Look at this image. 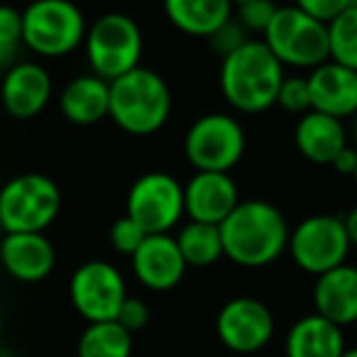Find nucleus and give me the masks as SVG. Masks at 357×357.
Here are the masks:
<instances>
[{
    "label": "nucleus",
    "instance_id": "f257e3e1",
    "mask_svg": "<svg viewBox=\"0 0 357 357\" xmlns=\"http://www.w3.org/2000/svg\"><path fill=\"white\" fill-rule=\"evenodd\" d=\"M218 228L223 257L245 269H262L277 262L287 252L291 230L282 211L262 199L240 201Z\"/></svg>",
    "mask_w": 357,
    "mask_h": 357
},
{
    "label": "nucleus",
    "instance_id": "f03ea898",
    "mask_svg": "<svg viewBox=\"0 0 357 357\" xmlns=\"http://www.w3.org/2000/svg\"><path fill=\"white\" fill-rule=\"evenodd\" d=\"M284 66L262 40H248L240 50L220 59V91L233 110L262 115L277 105Z\"/></svg>",
    "mask_w": 357,
    "mask_h": 357
},
{
    "label": "nucleus",
    "instance_id": "7ed1b4c3",
    "mask_svg": "<svg viewBox=\"0 0 357 357\" xmlns=\"http://www.w3.org/2000/svg\"><path fill=\"white\" fill-rule=\"evenodd\" d=\"M174 98L159 71L137 66L110 81L108 118L132 137H152L172 118Z\"/></svg>",
    "mask_w": 357,
    "mask_h": 357
},
{
    "label": "nucleus",
    "instance_id": "20e7f679",
    "mask_svg": "<svg viewBox=\"0 0 357 357\" xmlns=\"http://www.w3.org/2000/svg\"><path fill=\"white\" fill-rule=\"evenodd\" d=\"M22 13V45L37 56L61 59L84 47L89 22L74 0H32Z\"/></svg>",
    "mask_w": 357,
    "mask_h": 357
},
{
    "label": "nucleus",
    "instance_id": "39448f33",
    "mask_svg": "<svg viewBox=\"0 0 357 357\" xmlns=\"http://www.w3.org/2000/svg\"><path fill=\"white\" fill-rule=\"evenodd\" d=\"M84 50L91 74L110 84L128 71L142 66L139 64L144 54L142 27L125 13H105L89 25Z\"/></svg>",
    "mask_w": 357,
    "mask_h": 357
},
{
    "label": "nucleus",
    "instance_id": "423d86ee",
    "mask_svg": "<svg viewBox=\"0 0 357 357\" xmlns=\"http://www.w3.org/2000/svg\"><path fill=\"white\" fill-rule=\"evenodd\" d=\"M61 211V189L47 174H17L0 189V228L6 233H45Z\"/></svg>",
    "mask_w": 357,
    "mask_h": 357
},
{
    "label": "nucleus",
    "instance_id": "0eeeda50",
    "mask_svg": "<svg viewBox=\"0 0 357 357\" xmlns=\"http://www.w3.org/2000/svg\"><path fill=\"white\" fill-rule=\"evenodd\" d=\"M262 42L282 66L311 71L328 61V27L294 6H279Z\"/></svg>",
    "mask_w": 357,
    "mask_h": 357
},
{
    "label": "nucleus",
    "instance_id": "6e6552de",
    "mask_svg": "<svg viewBox=\"0 0 357 357\" xmlns=\"http://www.w3.org/2000/svg\"><path fill=\"white\" fill-rule=\"evenodd\" d=\"M248 135L235 115L206 113L184 135V154L196 172L230 174L245 157Z\"/></svg>",
    "mask_w": 357,
    "mask_h": 357
},
{
    "label": "nucleus",
    "instance_id": "1a4fd4ad",
    "mask_svg": "<svg viewBox=\"0 0 357 357\" xmlns=\"http://www.w3.org/2000/svg\"><path fill=\"white\" fill-rule=\"evenodd\" d=\"M350 238H347L342 215L313 213L289 230L287 252L301 272L311 277L340 267L350 257Z\"/></svg>",
    "mask_w": 357,
    "mask_h": 357
},
{
    "label": "nucleus",
    "instance_id": "9d476101",
    "mask_svg": "<svg viewBox=\"0 0 357 357\" xmlns=\"http://www.w3.org/2000/svg\"><path fill=\"white\" fill-rule=\"evenodd\" d=\"M125 215L147 235L172 233L184 220V186L167 172H147L130 186Z\"/></svg>",
    "mask_w": 357,
    "mask_h": 357
},
{
    "label": "nucleus",
    "instance_id": "9b49d317",
    "mask_svg": "<svg viewBox=\"0 0 357 357\" xmlns=\"http://www.w3.org/2000/svg\"><path fill=\"white\" fill-rule=\"evenodd\" d=\"M69 298L84 321H115L120 306L128 298L125 277L113 262L89 259L79 264L69 279Z\"/></svg>",
    "mask_w": 357,
    "mask_h": 357
},
{
    "label": "nucleus",
    "instance_id": "f8f14e48",
    "mask_svg": "<svg viewBox=\"0 0 357 357\" xmlns=\"http://www.w3.org/2000/svg\"><path fill=\"white\" fill-rule=\"evenodd\" d=\"M274 316L264 301L255 296H235L220 306L215 316V335L228 350L252 355L272 342Z\"/></svg>",
    "mask_w": 357,
    "mask_h": 357
},
{
    "label": "nucleus",
    "instance_id": "ddd939ff",
    "mask_svg": "<svg viewBox=\"0 0 357 357\" xmlns=\"http://www.w3.org/2000/svg\"><path fill=\"white\" fill-rule=\"evenodd\" d=\"M54 96L52 76L40 61H17L3 76L0 100L10 118L32 120L50 105Z\"/></svg>",
    "mask_w": 357,
    "mask_h": 357
},
{
    "label": "nucleus",
    "instance_id": "4468645a",
    "mask_svg": "<svg viewBox=\"0 0 357 357\" xmlns=\"http://www.w3.org/2000/svg\"><path fill=\"white\" fill-rule=\"evenodd\" d=\"M132 274L149 291H172L186 277V262L172 233L147 235L130 257Z\"/></svg>",
    "mask_w": 357,
    "mask_h": 357
},
{
    "label": "nucleus",
    "instance_id": "2eb2a0df",
    "mask_svg": "<svg viewBox=\"0 0 357 357\" xmlns=\"http://www.w3.org/2000/svg\"><path fill=\"white\" fill-rule=\"evenodd\" d=\"M240 204V189L225 172H196L184 186V213L196 223L220 225Z\"/></svg>",
    "mask_w": 357,
    "mask_h": 357
},
{
    "label": "nucleus",
    "instance_id": "dca6fc26",
    "mask_svg": "<svg viewBox=\"0 0 357 357\" xmlns=\"http://www.w3.org/2000/svg\"><path fill=\"white\" fill-rule=\"evenodd\" d=\"M0 267L22 284L45 282L56 267V250L45 233H6L0 240Z\"/></svg>",
    "mask_w": 357,
    "mask_h": 357
},
{
    "label": "nucleus",
    "instance_id": "f3484780",
    "mask_svg": "<svg viewBox=\"0 0 357 357\" xmlns=\"http://www.w3.org/2000/svg\"><path fill=\"white\" fill-rule=\"evenodd\" d=\"M311 89V110L350 120L357 113V71L335 61H323L306 74Z\"/></svg>",
    "mask_w": 357,
    "mask_h": 357
},
{
    "label": "nucleus",
    "instance_id": "a211bd4d",
    "mask_svg": "<svg viewBox=\"0 0 357 357\" xmlns=\"http://www.w3.org/2000/svg\"><path fill=\"white\" fill-rule=\"evenodd\" d=\"M294 144L303 159L331 167L333 159L350 144V132L345 128V120L308 110L298 115L296 128H294Z\"/></svg>",
    "mask_w": 357,
    "mask_h": 357
},
{
    "label": "nucleus",
    "instance_id": "6ab92c4d",
    "mask_svg": "<svg viewBox=\"0 0 357 357\" xmlns=\"http://www.w3.org/2000/svg\"><path fill=\"white\" fill-rule=\"evenodd\" d=\"M313 313L345 328L357 323V267L340 264L316 277L313 284Z\"/></svg>",
    "mask_w": 357,
    "mask_h": 357
},
{
    "label": "nucleus",
    "instance_id": "aec40b11",
    "mask_svg": "<svg viewBox=\"0 0 357 357\" xmlns=\"http://www.w3.org/2000/svg\"><path fill=\"white\" fill-rule=\"evenodd\" d=\"M110 84L96 74H81L59 91V110L69 123L89 128L108 118Z\"/></svg>",
    "mask_w": 357,
    "mask_h": 357
},
{
    "label": "nucleus",
    "instance_id": "412c9836",
    "mask_svg": "<svg viewBox=\"0 0 357 357\" xmlns=\"http://www.w3.org/2000/svg\"><path fill=\"white\" fill-rule=\"evenodd\" d=\"M284 350L287 357H342L347 350L345 333L318 313H308L289 328Z\"/></svg>",
    "mask_w": 357,
    "mask_h": 357
},
{
    "label": "nucleus",
    "instance_id": "4be33fe9",
    "mask_svg": "<svg viewBox=\"0 0 357 357\" xmlns=\"http://www.w3.org/2000/svg\"><path fill=\"white\" fill-rule=\"evenodd\" d=\"M167 20L189 37L208 40L233 17L230 0H162Z\"/></svg>",
    "mask_w": 357,
    "mask_h": 357
},
{
    "label": "nucleus",
    "instance_id": "5701e85b",
    "mask_svg": "<svg viewBox=\"0 0 357 357\" xmlns=\"http://www.w3.org/2000/svg\"><path fill=\"white\" fill-rule=\"evenodd\" d=\"M174 240H176L186 267H211L223 257V238H220L218 225L186 220L176 228Z\"/></svg>",
    "mask_w": 357,
    "mask_h": 357
},
{
    "label": "nucleus",
    "instance_id": "b1692460",
    "mask_svg": "<svg viewBox=\"0 0 357 357\" xmlns=\"http://www.w3.org/2000/svg\"><path fill=\"white\" fill-rule=\"evenodd\" d=\"M79 357H132V333L118 321L89 323L76 342Z\"/></svg>",
    "mask_w": 357,
    "mask_h": 357
},
{
    "label": "nucleus",
    "instance_id": "393cba45",
    "mask_svg": "<svg viewBox=\"0 0 357 357\" xmlns=\"http://www.w3.org/2000/svg\"><path fill=\"white\" fill-rule=\"evenodd\" d=\"M328 59L357 71V6L328 22Z\"/></svg>",
    "mask_w": 357,
    "mask_h": 357
},
{
    "label": "nucleus",
    "instance_id": "a878e982",
    "mask_svg": "<svg viewBox=\"0 0 357 357\" xmlns=\"http://www.w3.org/2000/svg\"><path fill=\"white\" fill-rule=\"evenodd\" d=\"M22 47V13L0 3V69L8 71L13 64H17Z\"/></svg>",
    "mask_w": 357,
    "mask_h": 357
},
{
    "label": "nucleus",
    "instance_id": "bb28decb",
    "mask_svg": "<svg viewBox=\"0 0 357 357\" xmlns=\"http://www.w3.org/2000/svg\"><path fill=\"white\" fill-rule=\"evenodd\" d=\"M277 105L291 115H303L311 110V89H308V79L303 74L284 76L282 86L277 93Z\"/></svg>",
    "mask_w": 357,
    "mask_h": 357
},
{
    "label": "nucleus",
    "instance_id": "cd10ccee",
    "mask_svg": "<svg viewBox=\"0 0 357 357\" xmlns=\"http://www.w3.org/2000/svg\"><path fill=\"white\" fill-rule=\"evenodd\" d=\"M277 3L274 0H250L245 6H238L233 10V17L243 25L248 35H264V30L272 22L274 13H277Z\"/></svg>",
    "mask_w": 357,
    "mask_h": 357
},
{
    "label": "nucleus",
    "instance_id": "c85d7f7f",
    "mask_svg": "<svg viewBox=\"0 0 357 357\" xmlns=\"http://www.w3.org/2000/svg\"><path fill=\"white\" fill-rule=\"evenodd\" d=\"M144 238H147V233H144L132 218H128V215L115 220V223L110 225V233H108L110 248H113L118 255H123V257H132L135 250L142 245Z\"/></svg>",
    "mask_w": 357,
    "mask_h": 357
},
{
    "label": "nucleus",
    "instance_id": "c756f323",
    "mask_svg": "<svg viewBox=\"0 0 357 357\" xmlns=\"http://www.w3.org/2000/svg\"><path fill=\"white\" fill-rule=\"evenodd\" d=\"M248 40H252V37L243 30V25H240L235 17H230L225 25H220L218 30L208 37V47L215 56L225 59V56H230L235 50H240Z\"/></svg>",
    "mask_w": 357,
    "mask_h": 357
},
{
    "label": "nucleus",
    "instance_id": "7c9ffc66",
    "mask_svg": "<svg viewBox=\"0 0 357 357\" xmlns=\"http://www.w3.org/2000/svg\"><path fill=\"white\" fill-rule=\"evenodd\" d=\"M115 321H118L120 326L125 328V331H130L135 335L137 331H144V328H147V323H149V306L139 296H128L123 301V306H120Z\"/></svg>",
    "mask_w": 357,
    "mask_h": 357
},
{
    "label": "nucleus",
    "instance_id": "2f4dec72",
    "mask_svg": "<svg viewBox=\"0 0 357 357\" xmlns=\"http://www.w3.org/2000/svg\"><path fill=\"white\" fill-rule=\"evenodd\" d=\"M291 6L328 25L333 17H337L345 8H350V0H291Z\"/></svg>",
    "mask_w": 357,
    "mask_h": 357
},
{
    "label": "nucleus",
    "instance_id": "473e14b6",
    "mask_svg": "<svg viewBox=\"0 0 357 357\" xmlns=\"http://www.w3.org/2000/svg\"><path fill=\"white\" fill-rule=\"evenodd\" d=\"M331 167L335 169L337 174H342V176H352V174H355V167H357V147L347 144V147L333 159Z\"/></svg>",
    "mask_w": 357,
    "mask_h": 357
},
{
    "label": "nucleus",
    "instance_id": "72a5a7b5",
    "mask_svg": "<svg viewBox=\"0 0 357 357\" xmlns=\"http://www.w3.org/2000/svg\"><path fill=\"white\" fill-rule=\"evenodd\" d=\"M342 223H345L347 238H350V245L357 248V206H352L345 215H342Z\"/></svg>",
    "mask_w": 357,
    "mask_h": 357
},
{
    "label": "nucleus",
    "instance_id": "f704fd0d",
    "mask_svg": "<svg viewBox=\"0 0 357 357\" xmlns=\"http://www.w3.org/2000/svg\"><path fill=\"white\" fill-rule=\"evenodd\" d=\"M352 125H350V130H347V132H350V144L352 147H357V113L352 115Z\"/></svg>",
    "mask_w": 357,
    "mask_h": 357
},
{
    "label": "nucleus",
    "instance_id": "c9c22d12",
    "mask_svg": "<svg viewBox=\"0 0 357 357\" xmlns=\"http://www.w3.org/2000/svg\"><path fill=\"white\" fill-rule=\"evenodd\" d=\"M342 357H357V347H347V350L342 352Z\"/></svg>",
    "mask_w": 357,
    "mask_h": 357
},
{
    "label": "nucleus",
    "instance_id": "e433bc0d",
    "mask_svg": "<svg viewBox=\"0 0 357 357\" xmlns=\"http://www.w3.org/2000/svg\"><path fill=\"white\" fill-rule=\"evenodd\" d=\"M245 3H250V0H230V6H233V10H235L238 6H245Z\"/></svg>",
    "mask_w": 357,
    "mask_h": 357
},
{
    "label": "nucleus",
    "instance_id": "4c0bfd02",
    "mask_svg": "<svg viewBox=\"0 0 357 357\" xmlns=\"http://www.w3.org/2000/svg\"><path fill=\"white\" fill-rule=\"evenodd\" d=\"M0 357H13V355H10V352L3 350V347H0Z\"/></svg>",
    "mask_w": 357,
    "mask_h": 357
},
{
    "label": "nucleus",
    "instance_id": "58836bf2",
    "mask_svg": "<svg viewBox=\"0 0 357 357\" xmlns=\"http://www.w3.org/2000/svg\"><path fill=\"white\" fill-rule=\"evenodd\" d=\"M0 335H3V313H0Z\"/></svg>",
    "mask_w": 357,
    "mask_h": 357
},
{
    "label": "nucleus",
    "instance_id": "ea45409f",
    "mask_svg": "<svg viewBox=\"0 0 357 357\" xmlns=\"http://www.w3.org/2000/svg\"><path fill=\"white\" fill-rule=\"evenodd\" d=\"M352 181L357 184V167H355V174H352Z\"/></svg>",
    "mask_w": 357,
    "mask_h": 357
}]
</instances>
